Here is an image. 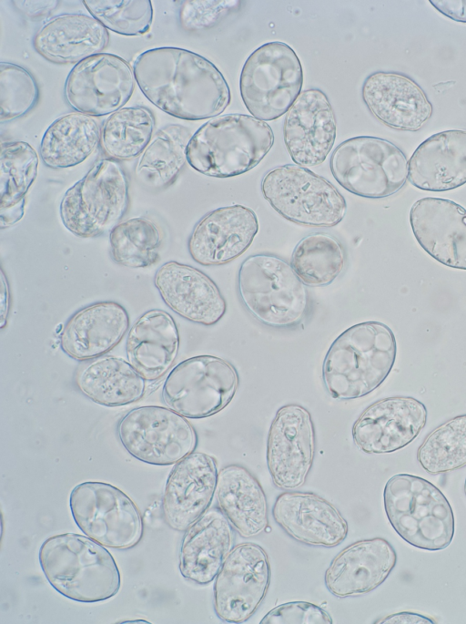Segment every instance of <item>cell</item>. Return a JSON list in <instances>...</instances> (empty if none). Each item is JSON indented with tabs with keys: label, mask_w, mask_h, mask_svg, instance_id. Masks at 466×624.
I'll return each instance as SVG.
<instances>
[{
	"label": "cell",
	"mask_w": 466,
	"mask_h": 624,
	"mask_svg": "<svg viewBox=\"0 0 466 624\" xmlns=\"http://www.w3.org/2000/svg\"><path fill=\"white\" fill-rule=\"evenodd\" d=\"M155 118L144 107H125L109 115L101 128L100 146L115 160L141 155L153 138Z\"/></svg>",
	"instance_id": "obj_36"
},
{
	"label": "cell",
	"mask_w": 466,
	"mask_h": 624,
	"mask_svg": "<svg viewBox=\"0 0 466 624\" xmlns=\"http://www.w3.org/2000/svg\"><path fill=\"white\" fill-rule=\"evenodd\" d=\"M135 87L134 72L124 58L100 53L73 66L65 82L64 96L76 112L102 117L124 107Z\"/></svg>",
	"instance_id": "obj_15"
},
{
	"label": "cell",
	"mask_w": 466,
	"mask_h": 624,
	"mask_svg": "<svg viewBox=\"0 0 466 624\" xmlns=\"http://www.w3.org/2000/svg\"><path fill=\"white\" fill-rule=\"evenodd\" d=\"M261 191L270 206L286 220L312 227H333L344 218V197L327 179L299 165L268 170Z\"/></svg>",
	"instance_id": "obj_10"
},
{
	"label": "cell",
	"mask_w": 466,
	"mask_h": 624,
	"mask_svg": "<svg viewBox=\"0 0 466 624\" xmlns=\"http://www.w3.org/2000/svg\"><path fill=\"white\" fill-rule=\"evenodd\" d=\"M118 439L134 458L153 465H171L193 453L198 435L192 425L170 408L145 405L118 422Z\"/></svg>",
	"instance_id": "obj_13"
},
{
	"label": "cell",
	"mask_w": 466,
	"mask_h": 624,
	"mask_svg": "<svg viewBox=\"0 0 466 624\" xmlns=\"http://www.w3.org/2000/svg\"><path fill=\"white\" fill-rule=\"evenodd\" d=\"M410 223L420 247L440 263L466 270V210L458 203L427 197L410 211Z\"/></svg>",
	"instance_id": "obj_21"
},
{
	"label": "cell",
	"mask_w": 466,
	"mask_h": 624,
	"mask_svg": "<svg viewBox=\"0 0 466 624\" xmlns=\"http://www.w3.org/2000/svg\"><path fill=\"white\" fill-rule=\"evenodd\" d=\"M83 4L106 29L122 36L144 35L153 22L149 0H86Z\"/></svg>",
	"instance_id": "obj_40"
},
{
	"label": "cell",
	"mask_w": 466,
	"mask_h": 624,
	"mask_svg": "<svg viewBox=\"0 0 466 624\" xmlns=\"http://www.w3.org/2000/svg\"><path fill=\"white\" fill-rule=\"evenodd\" d=\"M192 136L189 128L178 124L158 129L137 159V180L153 189L172 184L187 161V148Z\"/></svg>",
	"instance_id": "obj_35"
},
{
	"label": "cell",
	"mask_w": 466,
	"mask_h": 624,
	"mask_svg": "<svg viewBox=\"0 0 466 624\" xmlns=\"http://www.w3.org/2000/svg\"><path fill=\"white\" fill-rule=\"evenodd\" d=\"M127 622H144V623H147V621H146V620H132V621H125V623H127Z\"/></svg>",
	"instance_id": "obj_48"
},
{
	"label": "cell",
	"mask_w": 466,
	"mask_h": 624,
	"mask_svg": "<svg viewBox=\"0 0 466 624\" xmlns=\"http://www.w3.org/2000/svg\"><path fill=\"white\" fill-rule=\"evenodd\" d=\"M108 41L107 30L92 15L63 14L38 28L33 45L50 62L77 64L102 53Z\"/></svg>",
	"instance_id": "obj_30"
},
{
	"label": "cell",
	"mask_w": 466,
	"mask_h": 624,
	"mask_svg": "<svg viewBox=\"0 0 466 624\" xmlns=\"http://www.w3.org/2000/svg\"><path fill=\"white\" fill-rule=\"evenodd\" d=\"M129 204L128 181L117 160L103 159L64 194L59 214L74 235L95 238L121 222Z\"/></svg>",
	"instance_id": "obj_7"
},
{
	"label": "cell",
	"mask_w": 466,
	"mask_h": 624,
	"mask_svg": "<svg viewBox=\"0 0 466 624\" xmlns=\"http://www.w3.org/2000/svg\"><path fill=\"white\" fill-rule=\"evenodd\" d=\"M346 255L340 242L324 232L301 239L291 255L290 265L305 285L331 283L343 271Z\"/></svg>",
	"instance_id": "obj_37"
},
{
	"label": "cell",
	"mask_w": 466,
	"mask_h": 624,
	"mask_svg": "<svg viewBox=\"0 0 466 624\" xmlns=\"http://www.w3.org/2000/svg\"><path fill=\"white\" fill-rule=\"evenodd\" d=\"M100 138L101 128L94 117L70 112L46 128L39 154L48 168H71L85 161L96 149Z\"/></svg>",
	"instance_id": "obj_33"
},
{
	"label": "cell",
	"mask_w": 466,
	"mask_h": 624,
	"mask_svg": "<svg viewBox=\"0 0 466 624\" xmlns=\"http://www.w3.org/2000/svg\"><path fill=\"white\" fill-rule=\"evenodd\" d=\"M127 310L112 301L85 306L66 322L59 335L62 351L70 358L85 362L114 349L129 329Z\"/></svg>",
	"instance_id": "obj_26"
},
{
	"label": "cell",
	"mask_w": 466,
	"mask_h": 624,
	"mask_svg": "<svg viewBox=\"0 0 466 624\" xmlns=\"http://www.w3.org/2000/svg\"><path fill=\"white\" fill-rule=\"evenodd\" d=\"M315 446L310 413L295 404L280 407L267 442V465L274 485L284 490L300 487L311 469Z\"/></svg>",
	"instance_id": "obj_16"
},
{
	"label": "cell",
	"mask_w": 466,
	"mask_h": 624,
	"mask_svg": "<svg viewBox=\"0 0 466 624\" xmlns=\"http://www.w3.org/2000/svg\"><path fill=\"white\" fill-rule=\"evenodd\" d=\"M258 231L256 213L236 204L216 209L194 227L187 242L191 258L203 266L226 264L242 255Z\"/></svg>",
	"instance_id": "obj_19"
},
{
	"label": "cell",
	"mask_w": 466,
	"mask_h": 624,
	"mask_svg": "<svg viewBox=\"0 0 466 624\" xmlns=\"http://www.w3.org/2000/svg\"><path fill=\"white\" fill-rule=\"evenodd\" d=\"M393 332L380 322L354 324L331 343L323 362L322 379L335 399L365 396L388 377L396 359Z\"/></svg>",
	"instance_id": "obj_2"
},
{
	"label": "cell",
	"mask_w": 466,
	"mask_h": 624,
	"mask_svg": "<svg viewBox=\"0 0 466 624\" xmlns=\"http://www.w3.org/2000/svg\"><path fill=\"white\" fill-rule=\"evenodd\" d=\"M179 349V333L173 317L153 309L131 326L126 341L127 361L146 381L162 378L173 366Z\"/></svg>",
	"instance_id": "obj_29"
},
{
	"label": "cell",
	"mask_w": 466,
	"mask_h": 624,
	"mask_svg": "<svg viewBox=\"0 0 466 624\" xmlns=\"http://www.w3.org/2000/svg\"><path fill=\"white\" fill-rule=\"evenodd\" d=\"M464 493H465V495H466V479H465V482H464Z\"/></svg>",
	"instance_id": "obj_49"
},
{
	"label": "cell",
	"mask_w": 466,
	"mask_h": 624,
	"mask_svg": "<svg viewBox=\"0 0 466 624\" xmlns=\"http://www.w3.org/2000/svg\"><path fill=\"white\" fill-rule=\"evenodd\" d=\"M38 559L48 583L69 599L95 603L119 591L121 578L115 558L87 536L70 532L52 536L42 543Z\"/></svg>",
	"instance_id": "obj_3"
},
{
	"label": "cell",
	"mask_w": 466,
	"mask_h": 624,
	"mask_svg": "<svg viewBox=\"0 0 466 624\" xmlns=\"http://www.w3.org/2000/svg\"><path fill=\"white\" fill-rule=\"evenodd\" d=\"M133 72L144 96L177 118H215L230 103V89L221 72L206 57L184 48L146 50L134 61Z\"/></svg>",
	"instance_id": "obj_1"
},
{
	"label": "cell",
	"mask_w": 466,
	"mask_h": 624,
	"mask_svg": "<svg viewBox=\"0 0 466 624\" xmlns=\"http://www.w3.org/2000/svg\"><path fill=\"white\" fill-rule=\"evenodd\" d=\"M380 624H421V623H435L431 618L425 617L423 615L415 612H398L395 614L389 615L383 618L381 620L377 621Z\"/></svg>",
	"instance_id": "obj_46"
},
{
	"label": "cell",
	"mask_w": 466,
	"mask_h": 624,
	"mask_svg": "<svg viewBox=\"0 0 466 624\" xmlns=\"http://www.w3.org/2000/svg\"><path fill=\"white\" fill-rule=\"evenodd\" d=\"M75 384L91 401L109 407L137 402L146 392V380L128 361L106 354L81 363Z\"/></svg>",
	"instance_id": "obj_32"
},
{
	"label": "cell",
	"mask_w": 466,
	"mask_h": 624,
	"mask_svg": "<svg viewBox=\"0 0 466 624\" xmlns=\"http://www.w3.org/2000/svg\"><path fill=\"white\" fill-rule=\"evenodd\" d=\"M233 527L218 507L208 509L183 536L179 549L182 577L198 585L212 582L233 549Z\"/></svg>",
	"instance_id": "obj_27"
},
{
	"label": "cell",
	"mask_w": 466,
	"mask_h": 624,
	"mask_svg": "<svg viewBox=\"0 0 466 624\" xmlns=\"http://www.w3.org/2000/svg\"><path fill=\"white\" fill-rule=\"evenodd\" d=\"M38 87L33 75L21 66L0 63V122L26 115L37 103Z\"/></svg>",
	"instance_id": "obj_41"
},
{
	"label": "cell",
	"mask_w": 466,
	"mask_h": 624,
	"mask_svg": "<svg viewBox=\"0 0 466 624\" xmlns=\"http://www.w3.org/2000/svg\"><path fill=\"white\" fill-rule=\"evenodd\" d=\"M38 156L25 141H6L0 153V227L19 221L25 212V195L37 176Z\"/></svg>",
	"instance_id": "obj_34"
},
{
	"label": "cell",
	"mask_w": 466,
	"mask_h": 624,
	"mask_svg": "<svg viewBox=\"0 0 466 624\" xmlns=\"http://www.w3.org/2000/svg\"><path fill=\"white\" fill-rule=\"evenodd\" d=\"M284 142L292 160L301 167L321 164L336 138V118L326 94L303 90L287 112Z\"/></svg>",
	"instance_id": "obj_20"
},
{
	"label": "cell",
	"mask_w": 466,
	"mask_h": 624,
	"mask_svg": "<svg viewBox=\"0 0 466 624\" xmlns=\"http://www.w3.org/2000/svg\"><path fill=\"white\" fill-rule=\"evenodd\" d=\"M267 552L250 542L237 545L227 557L214 583V609L222 621L242 623L263 602L270 582Z\"/></svg>",
	"instance_id": "obj_14"
},
{
	"label": "cell",
	"mask_w": 466,
	"mask_h": 624,
	"mask_svg": "<svg viewBox=\"0 0 466 624\" xmlns=\"http://www.w3.org/2000/svg\"><path fill=\"white\" fill-rule=\"evenodd\" d=\"M1 321L0 328L4 329L7 322V316L10 306V292L7 279L4 269L1 268Z\"/></svg>",
	"instance_id": "obj_47"
},
{
	"label": "cell",
	"mask_w": 466,
	"mask_h": 624,
	"mask_svg": "<svg viewBox=\"0 0 466 624\" xmlns=\"http://www.w3.org/2000/svg\"><path fill=\"white\" fill-rule=\"evenodd\" d=\"M162 233L159 227L145 217L119 222L109 231L112 260L127 268H146L159 259Z\"/></svg>",
	"instance_id": "obj_38"
},
{
	"label": "cell",
	"mask_w": 466,
	"mask_h": 624,
	"mask_svg": "<svg viewBox=\"0 0 466 624\" xmlns=\"http://www.w3.org/2000/svg\"><path fill=\"white\" fill-rule=\"evenodd\" d=\"M303 85V69L295 51L283 42H268L252 52L240 74L239 89L248 112L262 121L287 113Z\"/></svg>",
	"instance_id": "obj_8"
},
{
	"label": "cell",
	"mask_w": 466,
	"mask_h": 624,
	"mask_svg": "<svg viewBox=\"0 0 466 624\" xmlns=\"http://www.w3.org/2000/svg\"><path fill=\"white\" fill-rule=\"evenodd\" d=\"M239 1H183L178 12L181 26L189 31L207 29L235 9Z\"/></svg>",
	"instance_id": "obj_42"
},
{
	"label": "cell",
	"mask_w": 466,
	"mask_h": 624,
	"mask_svg": "<svg viewBox=\"0 0 466 624\" xmlns=\"http://www.w3.org/2000/svg\"><path fill=\"white\" fill-rule=\"evenodd\" d=\"M409 180L428 191H447L466 183V130L450 129L425 139L409 160Z\"/></svg>",
	"instance_id": "obj_28"
},
{
	"label": "cell",
	"mask_w": 466,
	"mask_h": 624,
	"mask_svg": "<svg viewBox=\"0 0 466 624\" xmlns=\"http://www.w3.org/2000/svg\"><path fill=\"white\" fill-rule=\"evenodd\" d=\"M69 506L78 528L105 547L128 549L143 537L138 507L126 493L108 483L86 481L76 485L70 493Z\"/></svg>",
	"instance_id": "obj_11"
},
{
	"label": "cell",
	"mask_w": 466,
	"mask_h": 624,
	"mask_svg": "<svg viewBox=\"0 0 466 624\" xmlns=\"http://www.w3.org/2000/svg\"><path fill=\"white\" fill-rule=\"evenodd\" d=\"M383 502L390 524L410 546L437 551L451 543L455 529L451 506L430 481L410 474L394 475L384 486Z\"/></svg>",
	"instance_id": "obj_5"
},
{
	"label": "cell",
	"mask_w": 466,
	"mask_h": 624,
	"mask_svg": "<svg viewBox=\"0 0 466 624\" xmlns=\"http://www.w3.org/2000/svg\"><path fill=\"white\" fill-rule=\"evenodd\" d=\"M430 3L443 15L466 23V0H431Z\"/></svg>",
	"instance_id": "obj_44"
},
{
	"label": "cell",
	"mask_w": 466,
	"mask_h": 624,
	"mask_svg": "<svg viewBox=\"0 0 466 624\" xmlns=\"http://www.w3.org/2000/svg\"><path fill=\"white\" fill-rule=\"evenodd\" d=\"M276 523L295 540L319 547H335L348 535V522L321 496L309 492L287 491L272 507Z\"/></svg>",
	"instance_id": "obj_24"
},
{
	"label": "cell",
	"mask_w": 466,
	"mask_h": 624,
	"mask_svg": "<svg viewBox=\"0 0 466 624\" xmlns=\"http://www.w3.org/2000/svg\"><path fill=\"white\" fill-rule=\"evenodd\" d=\"M422 468L438 475L466 465V414L455 416L435 428L417 452Z\"/></svg>",
	"instance_id": "obj_39"
},
{
	"label": "cell",
	"mask_w": 466,
	"mask_h": 624,
	"mask_svg": "<svg viewBox=\"0 0 466 624\" xmlns=\"http://www.w3.org/2000/svg\"><path fill=\"white\" fill-rule=\"evenodd\" d=\"M238 290L247 311L275 328L299 324L309 308V293L290 264L271 254H254L242 263Z\"/></svg>",
	"instance_id": "obj_6"
},
{
	"label": "cell",
	"mask_w": 466,
	"mask_h": 624,
	"mask_svg": "<svg viewBox=\"0 0 466 624\" xmlns=\"http://www.w3.org/2000/svg\"><path fill=\"white\" fill-rule=\"evenodd\" d=\"M260 624H331L332 619L322 608L307 601L280 604L268 611Z\"/></svg>",
	"instance_id": "obj_43"
},
{
	"label": "cell",
	"mask_w": 466,
	"mask_h": 624,
	"mask_svg": "<svg viewBox=\"0 0 466 624\" xmlns=\"http://www.w3.org/2000/svg\"><path fill=\"white\" fill-rule=\"evenodd\" d=\"M330 170L348 191L364 198L380 199L398 192L404 186L409 162L392 142L360 136L346 139L334 149Z\"/></svg>",
	"instance_id": "obj_9"
},
{
	"label": "cell",
	"mask_w": 466,
	"mask_h": 624,
	"mask_svg": "<svg viewBox=\"0 0 466 624\" xmlns=\"http://www.w3.org/2000/svg\"><path fill=\"white\" fill-rule=\"evenodd\" d=\"M362 98L376 118L398 130L417 131L432 115V105L425 92L400 73L379 71L370 75L362 86Z\"/></svg>",
	"instance_id": "obj_25"
},
{
	"label": "cell",
	"mask_w": 466,
	"mask_h": 624,
	"mask_svg": "<svg viewBox=\"0 0 466 624\" xmlns=\"http://www.w3.org/2000/svg\"><path fill=\"white\" fill-rule=\"evenodd\" d=\"M218 473L216 459L202 452H193L175 464L162 499L167 526L176 531H186L208 509Z\"/></svg>",
	"instance_id": "obj_18"
},
{
	"label": "cell",
	"mask_w": 466,
	"mask_h": 624,
	"mask_svg": "<svg viewBox=\"0 0 466 624\" xmlns=\"http://www.w3.org/2000/svg\"><path fill=\"white\" fill-rule=\"evenodd\" d=\"M13 4L26 15L37 16L52 11L58 1H13Z\"/></svg>",
	"instance_id": "obj_45"
},
{
	"label": "cell",
	"mask_w": 466,
	"mask_h": 624,
	"mask_svg": "<svg viewBox=\"0 0 466 624\" xmlns=\"http://www.w3.org/2000/svg\"><path fill=\"white\" fill-rule=\"evenodd\" d=\"M215 496L218 507L233 528L245 538L262 533L268 525L265 492L244 466L229 465L218 473Z\"/></svg>",
	"instance_id": "obj_31"
},
{
	"label": "cell",
	"mask_w": 466,
	"mask_h": 624,
	"mask_svg": "<svg viewBox=\"0 0 466 624\" xmlns=\"http://www.w3.org/2000/svg\"><path fill=\"white\" fill-rule=\"evenodd\" d=\"M154 283L164 302L187 321L210 326L226 312V301L218 287L192 266L165 262L157 271Z\"/></svg>",
	"instance_id": "obj_22"
},
{
	"label": "cell",
	"mask_w": 466,
	"mask_h": 624,
	"mask_svg": "<svg viewBox=\"0 0 466 624\" xmlns=\"http://www.w3.org/2000/svg\"><path fill=\"white\" fill-rule=\"evenodd\" d=\"M273 143V130L266 121L244 114H227L212 118L193 134L187 160L206 176L235 177L256 167Z\"/></svg>",
	"instance_id": "obj_4"
},
{
	"label": "cell",
	"mask_w": 466,
	"mask_h": 624,
	"mask_svg": "<svg viewBox=\"0 0 466 624\" xmlns=\"http://www.w3.org/2000/svg\"><path fill=\"white\" fill-rule=\"evenodd\" d=\"M238 374L228 361L198 355L177 363L162 386L166 405L187 418L211 416L224 409L238 387Z\"/></svg>",
	"instance_id": "obj_12"
},
{
	"label": "cell",
	"mask_w": 466,
	"mask_h": 624,
	"mask_svg": "<svg viewBox=\"0 0 466 624\" xmlns=\"http://www.w3.org/2000/svg\"><path fill=\"white\" fill-rule=\"evenodd\" d=\"M427 415L426 406L413 397H387L362 412L353 425L352 438L364 453H392L418 436Z\"/></svg>",
	"instance_id": "obj_17"
},
{
	"label": "cell",
	"mask_w": 466,
	"mask_h": 624,
	"mask_svg": "<svg viewBox=\"0 0 466 624\" xmlns=\"http://www.w3.org/2000/svg\"><path fill=\"white\" fill-rule=\"evenodd\" d=\"M396 562V551L386 539L356 541L333 558L324 575L325 585L338 598L360 596L381 585Z\"/></svg>",
	"instance_id": "obj_23"
}]
</instances>
